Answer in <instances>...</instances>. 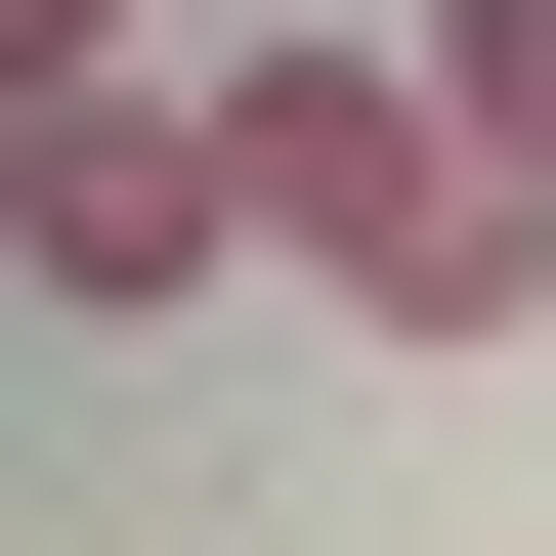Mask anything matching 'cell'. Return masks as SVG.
<instances>
[{"instance_id": "5b68a950", "label": "cell", "mask_w": 556, "mask_h": 556, "mask_svg": "<svg viewBox=\"0 0 556 556\" xmlns=\"http://www.w3.org/2000/svg\"><path fill=\"white\" fill-rule=\"evenodd\" d=\"M214 43H300V0H172V86H214Z\"/></svg>"}, {"instance_id": "3957f363", "label": "cell", "mask_w": 556, "mask_h": 556, "mask_svg": "<svg viewBox=\"0 0 556 556\" xmlns=\"http://www.w3.org/2000/svg\"><path fill=\"white\" fill-rule=\"evenodd\" d=\"M428 129H471V172L556 214V0H428Z\"/></svg>"}, {"instance_id": "7a4b0ae2", "label": "cell", "mask_w": 556, "mask_h": 556, "mask_svg": "<svg viewBox=\"0 0 556 556\" xmlns=\"http://www.w3.org/2000/svg\"><path fill=\"white\" fill-rule=\"evenodd\" d=\"M257 257V129H214V86H43V129H0V300H214Z\"/></svg>"}, {"instance_id": "277c9868", "label": "cell", "mask_w": 556, "mask_h": 556, "mask_svg": "<svg viewBox=\"0 0 556 556\" xmlns=\"http://www.w3.org/2000/svg\"><path fill=\"white\" fill-rule=\"evenodd\" d=\"M129 43H172V0H0V129H43V86H129Z\"/></svg>"}, {"instance_id": "6da1fadb", "label": "cell", "mask_w": 556, "mask_h": 556, "mask_svg": "<svg viewBox=\"0 0 556 556\" xmlns=\"http://www.w3.org/2000/svg\"><path fill=\"white\" fill-rule=\"evenodd\" d=\"M214 129H257V257L343 300V343H514L556 300V214L428 129V43H214Z\"/></svg>"}]
</instances>
